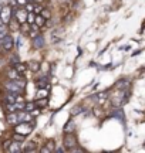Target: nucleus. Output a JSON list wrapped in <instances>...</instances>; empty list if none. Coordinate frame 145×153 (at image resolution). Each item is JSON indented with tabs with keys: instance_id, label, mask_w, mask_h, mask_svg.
Returning <instances> with one entry per match:
<instances>
[{
	"instance_id": "nucleus-1",
	"label": "nucleus",
	"mask_w": 145,
	"mask_h": 153,
	"mask_svg": "<svg viewBox=\"0 0 145 153\" xmlns=\"http://www.w3.org/2000/svg\"><path fill=\"white\" fill-rule=\"evenodd\" d=\"M24 87H26V81L22 79V78L11 79V81H9L6 84L7 92H11V94H22L24 91Z\"/></svg>"
},
{
	"instance_id": "nucleus-2",
	"label": "nucleus",
	"mask_w": 145,
	"mask_h": 153,
	"mask_svg": "<svg viewBox=\"0 0 145 153\" xmlns=\"http://www.w3.org/2000/svg\"><path fill=\"white\" fill-rule=\"evenodd\" d=\"M34 125L30 123V122H19L16 126H14V132L16 133H20L23 136H27L28 133H31Z\"/></svg>"
},
{
	"instance_id": "nucleus-3",
	"label": "nucleus",
	"mask_w": 145,
	"mask_h": 153,
	"mask_svg": "<svg viewBox=\"0 0 145 153\" xmlns=\"http://www.w3.org/2000/svg\"><path fill=\"white\" fill-rule=\"evenodd\" d=\"M11 19V7L10 6H4L0 9V20L4 24H9Z\"/></svg>"
},
{
	"instance_id": "nucleus-4",
	"label": "nucleus",
	"mask_w": 145,
	"mask_h": 153,
	"mask_svg": "<svg viewBox=\"0 0 145 153\" xmlns=\"http://www.w3.org/2000/svg\"><path fill=\"white\" fill-rule=\"evenodd\" d=\"M64 146H66V149H72L74 146H77V139L71 132L64 136Z\"/></svg>"
},
{
	"instance_id": "nucleus-5",
	"label": "nucleus",
	"mask_w": 145,
	"mask_h": 153,
	"mask_svg": "<svg viewBox=\"0 0 145 153\" xmlns=\"http://www.w3.org/2000/svg\"><path fill=\"white\" fill-rule=\"evenodd\" d=\"M14 41H13V37L11 36H9V34H6L4 37L1 38V47L6 50V51H10L11 48H13V45H14Z\"/></svg>"
},
{
	"instance_id": "nucleus-6",
	"label": "nucleus",
	"mask_w": 145,
	"mask_h": 153,
	"mask_svg": "<svg viewBox=\"0 0 145 153\" xmlns=\"http://www.w3.org/2000/svg\"><path fill=\"white\" fill-rule=\"evenodd\" d=\"M22 142H17V140H13V142L9 143V146H7V150L11 153H20L22 152Z\"/></svg>"
},
{
	"instance_id": "nucleus-7",
	"label": "nucleus",
	"mask_w": 145,
	"mask_h": 153,
	"mask_svg": "<svg viewBox=\"0 0 145 153\" xmlns=\"http://www.w3.org/2000/svg\"><path fill=\"white\" fill-rule=\"evenodd\" d=\"M27 13L28 11L26 10V9H19V10H16V19L20 24H24V23H26V20H27Z\"/></svg>"
},
{
	"instance_id": "nucleus-8",
	"label": "nucleus",
	"mask_w": 145,
	"mask_h": 153,
	"mask_svg": "<svg viewBox=\"0 0 145 153\" xmlns=\"http://www.w3.org/2000/svg\"><path fill=\"white\" fill-rule=\"evenodd\" d=\"M33 47L34 48H43L44 47V37L43 36H40V34H37V36H34L33 37Z\"/></svg>"
},
{
	"instance_id": "nucleus-9",
	"label": "nucleus",
	"mask_w": 145,
	"mask_h": 153,
	"mask_svg": "<svg viewBox=\"0 0 145 153\" xmlns=\"http://www.w3.org/2000/svg\"><path fill=\"white\" fill-rule=\"evenodd\" d=\"M7 122L10 125H17L19 123V120H17V111L16 112H9L7 114Z\"/></svg>"
},
{
	"instance_id": "nucleus-10",
	"label": "nucleus",
	"mask_w": 145,
	"mask_h": 153,
	"mask_svg": "<svg viewBox=\"0 0 145 153\" xmlns=\"http://www.w3.org/2000/svg\"><path fill=\"white\" fill-rule=\"evenodd\" d=\"M54 145H56V143L53 142V140H49V142H47V145H46L44 148L41 149V152H43V153H51V152H54Z\"/></svg>"
},
{
	"instance_id": "nucleus-11",
	"label": "nucleus",
	"mask_w": 145,
	"mask_h": 153,
	"mask_svg": "<svg viewBox=\"0 0 145 153\" xmlns=\"http://www.w3.org/2000/svg\"><path fill=\"white\" fill-rule=\"evenodd\" d=\"M34 24H36V26H39V27H41V26H44L46 24V19L41 16V14L37 16V17H34Z\"/></svg>"
},
{
	"instance_id": "nucleus-12",
	"label": "nucleus",
	"mask_w": 145,
	"mask_h": 153,
	"mask_svg": "<svg viewBox=\"0 0 145 153\" xmlns=\"http://www.w3.org/2000/svg\"><path fill=\"white\" fill-rule=\"evenodd\" d=\"M7 75H9V78H10V79H17V78H22V75H20L16 70H10V71L7 72Z\"/></svg>"
},
{
	"instance_id": "nucleus-13",
	"label": "nucleus",
	"mask_w": 145,
	"mask_h": 153,
	"mask_svg": "<svg viewBox=\"0 0 145 153\" xmlns=\"http://www.w3.org/2000/svg\"><path fill=\"white\" fill-rule=\"evenodd\" d=\"M6 34H7V27H6L4 23H1V20H0V40L4 37Z\"/></svg>"
},
{
	"instance_id": "nucleus-14",
	"label": "nucleus",
	"mask_w": 145,
	"mask_h": 153,
	"mask_svg": "<svg viewBox=\"0 0 145 153\" xmlns=\"http://www.w3.org/2000/svg\"><path fill=\"white\" fill-rule=\"evenodd\" d=\"M14 70H16L19 74H23V72L26 71V65H24V64H20V62H17V64H14Z\"/></svg>"
},
{
	"instance_id": "nucleus-15",
	"label": "nucleus",
	"mask_w": 145,
	"mask_h": 153,
	"mask_svg": "<svg viewBox=\"0 0 145 153\" xmlns=\"http://www.w3.org/2000/svg\"><path fill=\"white\" fill-rule=\"evenodd\" d=\"M47 95H49V89H47V88H46V89H43V88H40V89H39V92H37V98L40 99L41 97H43V98H46Z\"/></svg>"
},
{
	"instance_id": "nucleus-16",
	"label": "nucleus",
	"mask_w": 145,
	"mask_h": 153,
	"mask_svg": "<svg viewBox=\"0 0 145 153\" xmlns=\"http://www.w3.org/2000/svg\"><path fill=\"white\" fill-rule=\"evenodd\" d=\"M34 150H36V145H34V143H28L27 146H26V148H23L22 149V152H34Z\"/></svg>"
},
{
	"instance_id": "nucleus-17",
	"label": "nucleus",
	"mask_w": 145,
	"mask_h": 153,
	"mask_svg": "<svg viewBox=\"0 0 145 153\" xmlns=\"http://www.w3.org/2000/svg\"><path fill=\"white\" fill-rule=\"evenodd\" d=\"M28 65H30V70H31V71H39L40 70V64L39 62H36V61H33V62H30V64H28Z\"/></svg>"
},
{
	"instance_id": "nucleus-18",
	"label": "nucleus",
	"mask_w": 145,
	"mask_h": 153,
	"mask_svg": "<svg viewBox=\"0 0 145 153\" xmlns=\"http://www.w3.org/2000/svg\"><path fill=\"white\" fill-rule=\"evenodd\" d=\"M72 129H74V123L70 120V122H68V125L64 128V131H66V133H70V132H72Z\"/></svg>"
},
{
	"instance_id": "nucleus-19",
	"label": "nucleus",
	"mask_w": 145,
	"mask_h": 153,
	"mask_svg": "<svg viewBox=\"0 0 145 153\" xmlns=\"http://www.w3.org/2000/svg\"><path fill=\"white\" fill-rule=\"evenodd\" d=\"M24 137L23 135H20V133H14V136H13V140H17V142H23L24 140Z\"/></svg>"
},
{
	"instance_id": "nucleus-20",
	"label": "nucleus",
	"mask_w": 145,
	"mask_h": 153,
	"mask_svg": "<svg viewBox=\"0 0 145 153\" xmlns=\"http://www.w3.org/2000/svg\"><path fill=\"white\" fill-rule=\"evenodd\" d=\"M34 14H31V13H27V20H26V22L28 23V24H33L34 23Z\"/></svg>"
},
{
	"instance_id": "nucleus-21",
	"label": "nucleus",
	"mask_w": 145,
	"mask_h": 153,
	"mask_svg": "<svg viewBox=\"0 0 145 153\" xmlns=\"http://www.w3.org/2000/svg\"><path fill=\"white\" fill-rule=\"evenodd\" d=\"M40 13H41V16L44 17L46 20H49V19H50V11H49V10H44V11L41 10V11H40Z\"/></svg>"
},
{
	"instance_id": "nucleus-22",
	"label": "nucleus",
	"mask_w": 145,
	"mask_h": 153,
	"mask_svg": "<svg viewBox=\"0 0 145 153\" xmlns=\"http://www.w3.org/2000/svg\"><path fill=\"white\" fill-rule=\"evenodd\" d=\"M34 11H36V13H40V11L43 10V9H41V7H40V6H37V4H34V9H33Z\"/></svg>"
},
{
	"instance_id": "nucleus-23",
	"label": "nucleus",
	"mask_w": 145,
	"mask_h": 153,
	"mask_svg": "<svg viewBox=\"0 0 145 153\" xmlns=\"http://www.w3.org/2000/svg\"><path fill=\"white\" fill-rule=\"evenodd\" d=\"M27 1H28V0H17V3H19V4H22V6H24Z\"/></svg>"
},
{
	"instance_id": "nucleus-24",
	"label": "nucleus",
	"mask_w": 145,
	"mask_h": 153,
	"mask_svg": "<svg viewBox=\"0 0 145 153\" xmlns=\"http://www.w3.org/2000/svg\"><path fill=\"white\" fill-rule=\"evenodd\" d=\"M54 152H57V153H63V152H64V149H63V148H54Z\"/></svg>"
},
{
	"instance_id": "nucleus-25",
	"label": "nucleus",
	"mask_w": 145,
	"mask_h": 153,
	"mask_svg": "<svg viewBox=\"0 0 145 153\" xmlns=\"http://www.w3.org/2000/svg\"><path fill=\"white\" fill-rule=\"evenodd\" d=\"M46 104H47V101H46V99H44V101H39V105H40V106H43V105H46Z\"/></svg>"
},
{
	"instance_id": "nucleus-26",
	"label": "nucleus",
	"mask_w": 145,
	"mask_h": 153,
	"mask_svg": "<svg viewBox=\"0 0 145 153\" xmlns=\"http://www.w3.org/2000/svg\"><path fill=\"white\" fill-rule=\"evenodd\" d=\"M9 3V0H0V4H7Z\"/></svg>"
}]
</instances>
